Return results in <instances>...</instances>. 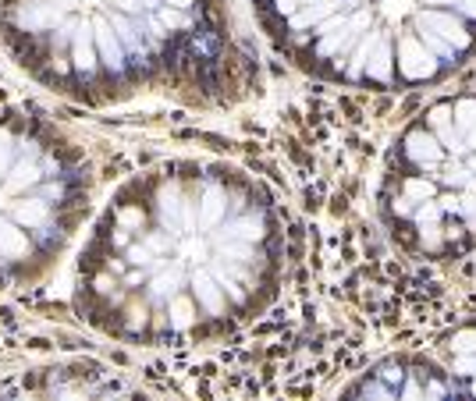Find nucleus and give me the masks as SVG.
Returning a JSON list of instances; mask_svg holds the SVG:
<instances>
[{"mask_svg":"<svg viewBox=\"0 0 476 401\" xmlns=\"http://www.w3.org/2000/svg\"><path fill=\"white\" fill-rule=\"evenodd\" d=\"M174 288H178V273L171 270L167 277L153 280V288H149V295H153V302H164V298H171V295H174Z\"/></svg>","mask_w":476,"mask_h":401,"instance_id":"1a4fd4ad","label":"nucleus"},{"mask_svg":"<svg viewBox=\"0 0 476 401\" xmlns=\"http://www.w3.org/2000/svg\"><path fill=\"white\" fill-rule=\"evenodd\" d=\"M92 32H97L100 61H104L111 71H121V68H125V50H121V39L114 36V29H111L107 22H97V25H92Z\"/></svg>","mask_w":476,"mask_h":401,"instance_id":"7ed1b4c3","label":"nucleus"},{"mask_svg":"<svg viewBox=\"0 0 476 401\" xmlns=\"http://www.w3.org/2000/svg\"><path fill=\"white\" fill-rule=\"evenodd\" d=\"M160 214H164V221L174 228L178 224V203H174V192H164V203H160Z\"/></svg>","mask_w":476,"mask_h":401,"instance_id":"9b49d317","label":"nucleus"},{"mask_svg":"<svg viewBox=\"0 0 476 401\" xmlns=\"http://www.w3.org/2000/svg\"><path fill=\"white\" fill-rule=\"evenodd\" d=\"M43 174H39V164L36 160H18L11 164V174H8V192H22L29 185H36Z\"/></svg>","mask_w":476,"mask_h":401,"instance_id":"423d86ee","label":"nucleus"},{"mask_svg":"<svg viewBox=\"0 0 476 401\" xmlns=\"http://www.w3.org/2000/svg\"><path fill=\"white\" fill-rule=\"evenodd\" d=\"M11 164H15V139H11V132L0 128V181L8 178Z\"/></svg>","mask_w":476,"mask_h":401,"instance_id":"0eeeda50","label":"nucleus"},{"mask_svg":"<svg viewBox=\"0 0 476 401\" xmlns=\"http://www.w3.org/2000/svg\"><path fill=\"white\" fill-rule=\"evenodd\" d=\"M196 291H200V298H203V306H207V309H214V313L221 309V298H217V288L210 284V277H203V273H200V277H196Z\"/></svg>","mask_w":476,"mask_h":401,"instance_id":"6e6552de","label":"nucleus"},{"mask_svg":"<svg viewBox=\"0 0 476 401\" xmlns=\"http://www.w3.org/2000/svg\"><path fill=\"white\" fill-rule=\"evenodd\" d=\"M97 32H92V25L89 22H82L78 29H75V36H71V50H75V68L78 71H97Z\"/></svg>","mask_w":476,"mask_h":401,"instance_id":"f03ea898","label":"nucleus"},{"mask_svg":"<svg viewBox=\"0 0 476 401\" xmlns=\"http://www.w3.org/2000/svg\"><path fill=\"white\" fill-rule=\"evenodd\" d=\"M132 263H149V252L146 249H132Z\"/></svg>","mask_w":476,"mask_h":401,"instance_id":"f8f14e48","label":"nucleus"},{"mask_svg":"<svg viewBox=\"0 0 476 401\" xmlns=\"http://www.w3.org/2000/svg\"><path fill=\"white\" fill-rule=\"evenodd\" d=\"M171 4H188V0H171Z\"/></svg>","mask_w":476,"mask_h":401,"instance_id":"ddd939ff","label":"nucleus"},{"mask_svg":"<svg viewBox=\"0 0 476 401\" xmlns=\"http://www.w3.org/2000/svg\"><path fill=\"white\" fill-rule=\"evenodd\" d=\"M15 22L25 32H47V29L61 25V8L57 4H39V0H25V4L15 11Z\"/></svg>","mask_w":476,"mask_h":401,"instance_id":"f257e3e1","label":"nucleus"},{"mask_svg":"<svg viewBox=\"0 0 476 401\" xmlns=\"http://www.w3.org/2000/svg\"><path fill=\"white\" fill-rule=\"evenodd\" d=\"M221 214H224V203H221V192L214 188V192H207V203H203V221H207V224H217V221H221Z\"/></svg>","mask_w":476,"mask_h":401,"instance_id":"9d476101","label":"nucleus"},{"mask_svg":"<svg viewBox=\"0 0 476 401\" xmlns=\"http://www.w3.org/2000/svg\"><path fill=\"white\" fill-rule=\"evenodd\" d=\"M47 217H50V210H47V199L43 195L39 199H22V203L11 206V221L15 224H25V228H39V224H47Z\"/></svg>","mask_w":476,"mask_h":401,"instance_id":"20e7f679","label":"nucleus"},{"mask_svg":"<svg viewBox=\"0 0 476 401\" xmlns=\"http://www.w3.org/2000/svg\"><path fill=\"white\" fill-rule=\"evenodd\" d=\"M29 252V238L11 224V221H0V256L8 259H22Z\"/></svg>","mask_w":476,"mask_h":401,"instance_id":"39448f33","label":"nucleus"}]
</instances>
